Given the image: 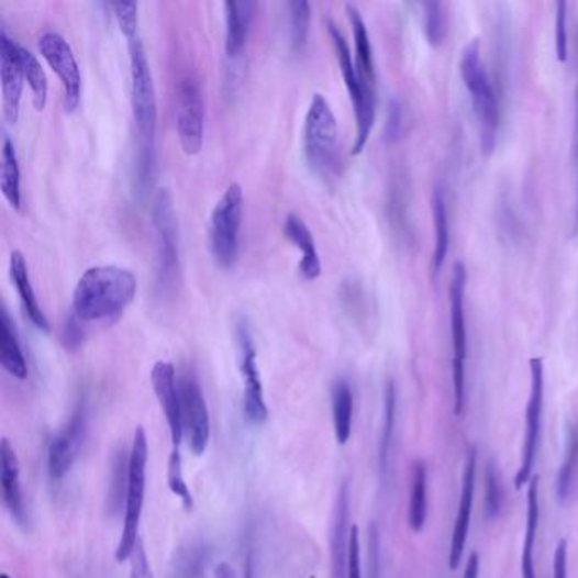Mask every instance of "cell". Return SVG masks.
<instances>
[{
	"label": "cell",
	"mask_w": 578,
	"mask_h": 578,
	"mask_svg": "<svg viewBox=\"0 0 578 578\" xmlns=\"http://www.w3.org/2000/svg\"><path fill=\"white\" fill-rule=\"evenodd\" d=\"M137 280L126 268L101 265L86 270L74 290V314L80 321H102L121 314L136 296Z\"/></svg>",
	"instance_id": "1"
},
{
	"label": "cell",
	"mask_w": 578,
	"mask_h": 578,
	"mask_svg": "<svg viewBox=\"0 0 578 578\" xmlns=\"http://www.w3.org/2000/svg\"><path fill=\"white\" fill-rule=\"evenodd\" d=\"M460 75L465 89L470 93L471 105L477 118L480 148L483 155L490 156L496 152L501 109L489 71L483 64L482 48L478 40H471L465 46L460 59Z\"/></svg>",
	"instance_id": "2"
},
{
	"label": "cell",
	"mask_w": 578,
	"mask_h": 578,
	"mask_svg": "<svg viewBox=\"0 0 578 578\" xmlns=\"http://www.w3.org/2000/svg\"><path fill=\"white\" fill-rule=\"evenodd\" d=\"M146 467H148V437H146L145 427L137 426L130 453V477H127L123 531L119 537L118 548H115L118 564L130 560L140 542L137 531H140L143 505H145Z\"/></svg>",
	"instance_id": "3"
},
{
	"label": "cell",
	"mask_w": 578,
	"mask_h": 578,
	"mask_svg": "<svg viewBox=\"0 0 578 578\" xmlns=\"http://www.w3.org/2000/svg\"><path fill=\"white\" fill-rule=\"evenodd\" d=\"M326 27L331 43H333L334 53H336L337 65H340L343 80H345L346 89H348L349 99H352L353 109H355L356 137L352 153L353 155H360L365 146H367L371 130H374L375 89L362 80L360 74L356 70L352 49H349L348 42H346L342 30L331 19H327Z\"/></svg>",
	"instance_id": "4"
},
{
	"label": "cell",
	"mask_w": 578,
	"mask_h": 578,
	"mask_svg": "<svg viewBox=\"0 0 578 578\" xmlns=\"http://www.w3.org/2000/svg\"><path fill=\"white\" fill-rule=\"evenodd\" d=\"M127 48H130L131 67V108H133L134 123L142 137L140 152H153L158 105H156L152 68L143 48L142 37L127 40Z\"/></svg>",
	"instance_id": "5"
},
{
	"label": "cell",
	"mask_w": 578,
	"mask_h": 578,
	"mask_svg": "<svg viewBox=\"0 0 578 578\" xmlns=\"http://www.w3.org/2000/svg\"><path fill=\"white\" fill-rule=\"evenodd\" d=\"M468 271L462 262L453 268L449 286V326H452V378L453 411L464 415L467 397V318H465V292H467Z\"/></svg>",
	"instance_id": "6"
},
{
	"label": "cell",
	"mask_w": 578,
	"mask_h": 578,
	"mask_svg": "<svg viewBox=\"0 0 578 578\" xmlns=\"http://www.w3.org/2000/svg\"><path fill=\"white\" fill-rule=\"evenodd\" d=\"M336 115L323 93H314L304 123V149L309 165L315 171H330L337 159Z\"/></svg>",
	"instance_id": "7"
},
{
	"label": "cell",
	"mask_w": 578,
	"mask_h": 578,
	"mask_svg": "<svg viewBox=\"0 0 578 578\" xmlns=\"http://www.w3.org/2000/svg\"><path fill=\"white\" fill-rule=\"evenodd\" d=\"M243 204H245V196L242 187L240 184H231L212 209L211 230H209L211 252L215 262L223 268H231L236 264Z\"/></svg>",
	"instance_id": "8"
},
{
	"label": "cell",
	"mask_w": 578,
	"mask_h": 578,
	"mask_svg": "<svg viewBox=\"0 0 578 578\" xmlns=\"http://www.w3.org/2000/svg\"><path fill=\"white\" fill-rule=\"evenodd\" d=\"M152 221L158 237V278L162 289H171L180 274V245L174 197L167 187L156 190L153 197Z\"/></svg>",
	"instance_id": "9"
},
{
	"label": "cell",
	"mask_w": 578,
	"mask_h": 578,
	"mask_svg": "<svg viewBox=\"0 0 578 578\" xmlns=\"http://www.w3.org/2000/svg\"><path fill=\"white\" fill-rule=\"evenodd\" d=\"M531 390L526 408V433H524L521 464L515 474V489H523L533 478V468L536 464L537 446L542 437L543 405H545V364L543 358L536 356L530 360Z\"/></svg>",
	"instance_id": "10"
},
{
	"label": "cell",
	"mask_w": 578,
	"mask_h": 578,
	"mask_svg": "<svg viewBox=\"0 0 578 578\" xmlns=\"http://www.w3.org/2000/svg\"><path fill=\"white\" fill-rule=\"evenodd\" d=\"M37 48L42 52L46 64L62 80L65 111L74 112L82 101V74L74 49L68 45L67 40L55 31H46L42 34L37 40Z\"/></svg>",
	"instance_id": "11"
},
{
	"label": "cell",
	"mask_w": 578,
	"mask_h": 578,
	"mask_svg": "<svg viewBox=\"0 0 578 578\" xmlns=\"http://www.w3.org/2000/svg\"><path fill=\"white\" fill-rule=\"evenodd\" d=\"M177 131L186 155L201 152L204 143V99L193 75H186L178 84Z\"/></svg>",
	"instance_id": "12"
},
{
	"label": "cell",
	"mask_w": 578,
	"mask_h": 578,
	"mask_svg": "<svg viewBox=\"0 0 578 578\" xmlns=\"http://www.w3.org/2000/svg\"><path fill=\"white\" fill-rule=\"evenodd\" d=\"M237 349H240V371H242L243 411L246 420L260 426L268 420V408L265 402L264 382H262L260 368L256 360V349L253 345L252 334L245 323L237 324Z\"/></svg>",
	"instance_id": "13"
},
{
	"label": "cell",
	"mask_w": 578,
	"mask_h": 578,
	"mask_svg": "<svg viewBox=\"0 0 578 578\" xmlns=\"http://www.w3.org/2000/svg\"><path fill=\"white\" fill-rule=\"evenodd\" d=\"M180 397L184 434L189 440L190 452L196 456L204 455L211 440V418L204 393L193 378L186 377L180 382Z\"/></svg>",
	"instance_id": "14"
},
{
	"label": "cell",
	"mask_w": 578,
	"mask_h": 578,
	"mask_svg": "<svg viewBox=\"0 0 578 578\" xmlns=\"http://www.w3.org/2000/svg\"><path fill=\"white\" fill-rule=\"evenodd\" d=\"M152 384L170 431L171 452H180L184 437L182 397L174 365L170 362H156L152 370Z\"/></svg>",
	"instance_id": "15"
},
{
	"label": "cell",
	"mask_w": 578,
	"mask_h": 578,
	"mask_svg": "<svg viewBox=\"0 0 578 578\" xmlns=\"http://www.w3.org/2000/svg\"><path fill=\"white\" fill-rule=\"evenodd\" d=\"M87 431V412L82 404L75 409L67 426L53 437L48 448V471L53 480H62L74 467L82 449Z\"/></svg>",
	"instance_id": "16"
},
{
	"label": "cell",
	"mask_w": 578,
	"mask_h": 578,
	"mask_svg": "<svg viewBox=\"0 0 578 578\" xmlns=\"http://www.w3.org/2000/svg\"><path fill=\"white\" fill-rule=\"evenodd\" d=\"M475 475H477V449L470 448L465 458L464 482H462L460 505L453 524L452 543H449V570L460 567L470 530L471 511L475 499Z\"/></svg>",
	"instance_id": "17"
},
{
	"label": "cell",
	"mask_w": 578,
	"mask_h": 578,
	"mask_svg": "<svg viewBox=\"0 0 578 578\" xmlns=\"http://www.w3.org/2000/svg\"><path fill=\"white\" fill-rule=\"evenodd\" d=\"M349 536V487L345 482L337 490L331 523V578H348Z\"/></svg>",
	"instance_id": "18"
},
{
	"label": "cell",
	"mask_w": 578,
	"mask_h": 578,
	"mask_svg": "<svg viewBox=\"0 0 578 578\" xmlns=\"http://www.w3.org/2000/svg\"><path fill=\"white\" fill-rule=\"evenodd\" d=\"M0 80H2V102L9 123H18L19 105L23 97L24 74L15 56V42L2 31L0 33Z\"/></svg>",
	"instance_id": "19"
},
{
	"label": "cell",
	"mask_w": 578,
	"mask_h": 578,
	"mask_svg": "<svg viewBox=\"0 0 578 578\" xmlns=\"http://www.w3.org/2000/svg\"><path fill=\"white\" fill-rule=\"evenodd\" d=\"M0 486H2V499L12 520L18 524H26V505L21 487L18 455L8 437H2L0 442Z\"/></svg>",
	"instance_id": "20"
},
{
	"label": "cell",
	"mask_w": 578,
	"mask_h": 578,
	"mask_svg": "<svg viewBox=\"0 0 578 578\" xmlns=\"http://www.w3.org/2000/svg\"><path fill=\"white\" fill-rule=\"evenodd\" d=\"M256 5L248 0L233 2L227 0L224 4V15H226V42L224 49L230 59H237L245 52L248 43L249 31H252L253 14Z\"/></svg>",
	"instance_id": "21"
},
{
	"label": "cell",
	"mask_w": 578,
	"mask_h": 578,
	"mask_svg": "<svg viewBox=\"0 0 578 578\" xmlns=\"http://www.w3.org/2000/svg\"><path fill=\"white\" fill-rule=\"evenodd\" d=\"M284 234L289 237L296 248L301 249L302 260L299 264V271L305 280H315L321 275V258L315 248L314 236L308 224L302 221L301 215L289 214L284 223Z\"/></svg>",
	"instance_id": "22"
},
{
	"label": "cell",
	"mask_w": 578,
	"mask_h": 578,
	"mask_svg": "<svg viewBox=\"0 0 578 578\" xmlns=\"http://www.w3.org/2000/svg\"><path fill=\"white\" fill-rule=\"evenodd\" d=\"M9 267H11L12 282H14L15 290H18L19 299L23 302L27 318H30L31 323H33L37 330L48 333V319H46L45 312H43V309L37 304L36 293H34L33 286H31L30 271H27L23 253L18 252V249L12 252L11 265H9Z\"/></svg>",
	"instance_id": "23"
},
{
	"label": "cell",
	"mask_w": 578,
	"mask_h": 578,
	"mask_svg": "<svg viewBox=\"0 0 578 578\" xmlns=\"http://www.w3.org/2000/svg\"><path fill=\"white\" fill-rule=\"evenodd\" d=\"M346 14H348L353 40H355L356 70L360 74L362 80L375 89L377 77H375L374 49H371L367 23H365L364 15L356 5L346 4Z\"/></svg>",
	"instance_id": "24"
},
{
	"label": "cell",
	"mask_w": 578,
	"mask_h": 578,
	"mask_svg": "<svg viewBox=\"0 0 578 578\" xmlns=\"http://www.w3.org/2000/svg\"><path fill=\"white\" fill-rule=\"evenodd\" d=\"M0 364L9 375L19 380L27 377L26 358L19 343L14 323L5 309L0 314Z\"/></svg>",
	"instance_id": "25"
},
{
	"label": "cell",
	"mask_w": 578,
	"mask_h": 578,
	"mask_svg": "<svg viewBox=\"0 0 578 578\" xmlns=\"http://www.w3.org/2000/svg\"><path fill=\"white\" fill-rule=\"evenodd\" d=\"M431 209H433L434 224L433 274L437 275L442 271L449 252L448 205L442 187L434 189Z\"/></svg>",
	"instance_id": "26"
},
{
	"label": "cell",
	"mask_w": 578,
	"mask_h": 578,
	"mask_svg": "<svg viewBox=\"0 0 578 578\" xmlns=\"http://www.w3.org/2000/svg\"><path fill=\"white\" fill-rule=\"evenodd\" d=\"M578 477V423L567 424V443H565L564 462H562L558 477H556V496L560 504H567Z\"/></svg>",
	"instance_id": "27"
},
{
	"label": "cell",
	"mask_w": 578,
	"mask_h": 578,
	"mask_svg": "<svg viewBox=\"0 0 578 578\" xmlns=\"http://www.w3.org/2000/svg\"><path fill=\"white\" fill-rule=\"evenodd\" d=\"M537 523H540V477H533L527 487V523L521 555V574L523 578H536L534 568V543H536Z\"/></svg>",
	"instance_id": "28"
},
{
	"label": "cell",
	"mask_w": 578,
	"mask_h": 578,
	"mask_svg": "<svg viewBox=\"0 0 578 578\" xmlns=\"http://www.w3.org/2000/svg\"><path fill=\"white\" fill-rule=\"evenodd\" d=\"M331 405H333L334 436L337 445H346L352 437L353 392L345 378L334 382L331 390Z\"/></svg>",
	"instance_id": "29"
},
{
	"label": "cell",
	"mask_w": 578,
	"mask_h": 578,
	"mask_svg": "<svg viewBox=\"0 0 578 578\" xmlns=\"http://www.w3.org/2000/svg\"><path fill=\"white\" fill-rule=\"evenodd\" d=\"M409 527L421 533L427 520V468L423 462L412 467L411 497H409Z\"/></svg>",
	"instance_id": "30"
},
{
	"label": "cell",
	"mask_w": 578,
	"mask_h": 578,
	"mask_svg": "<svg viewBox=\"0 0 578 578\" xmlns=\"http://www.w3.org/2000/svg\"><path fill=\"white\" fill-rule=\"evenodd\" d=\"M0 189L4 193L5 201L18 211L21 208V168H19L14 143L9 140V136H4V142H2Z\"/></svg>",
	"instance_id": "31"
},
{
	"label": "cell",
	"mask_w": 578,
	"mask_h": 578,
	"mask_svg": "<svg viewBox=\"0 0 578 578\" xmlns=\"http://www.w3.org/2000/svg\"><path fill=\"white\" fill-rule=\"evenodd\" d=\"M15 56H18L19 65L23 68L24 80L30 84L31 92H33L34 108L37 111H43L46 102H48V78H46L45 70H43L36 55H33L24 46L18 45V43H15Z\"/></svg>",
	"instance_id": "32"
},
{
	"label": "cell",
	"mask_w": 578,
	"mask_h": 578,
	"mask_svg": "<svg viewBox=\"0 0 578 578\" xmlns=\"http://www.w3.org/2000/svg\"><path fill=\"white\" fill-rule=\"evenodd\" d=\"M397 390L396 384L389 380L384 392V421L378 445V467L386 475L389 467L390 452H392L393 430H396Z\"/></svg>",
	"instance_id": "33"
},
{
	"label": "cell",
	"mask_w": 578,
	"mask_h": 578,
	"mask_svg": "<svg viewBox=\"0 0 578 578\" xmlns=\"http://www.w3.org/2000/svg\"><path fill=\"white\" fill-rule=\"evenodd\" d=\"M290 9V40L293 52L301 53L308 43L309 24H311V4L305 0H293Z\"/></svg>",
	"instance_id": "34"
},
{
	"label": "cell",
	"mask_w": 578,
	"mask_h": 578,
	"mask_svg": "<svg viewBox=\"0 0 578 578\" xmlns=\"http://www.w3.org/2000/svg\"><path fill=\"white\" fill-rule=\"evenodd\" d=\"M424 9V36L433 48L442 46L445 42L448 21H446L445 5L440 2H427Z\"/></svg>",
	"instance_id": "35"
},
{
	"label": "cell",
	"mask_w": 578,
	"mask_h": 578,
	"mask_svg": "<svg viewBox=\"0 0 578 578\" xmlns=\"http://www.w3.org/2000/svg\"><path fill=\"white\" fill-rule=\"evenodd\" d=\"M205 564H208L205 546H189L178 556L174 578H202L204 577Z\"/></svg>",
	"instance_id": "36"
},
{
	"label": "cell",
	"mask_w": 578,
	"mask_h": 578,
	"mask_svg": "<svg viewBox=\"0 0 578 578\" xmlns=\"http://www.w3.org/2000/svg\"><path fill=\"white\" fill-rule=\"evenodd\" d=\"M127 477H130V458H126L124 452H119L114 458V468H112V483L109 487V505L118 511L121 502H126Z\"/></svg>",
	"instance_id": "37"
},
{
	"label": "cell",
	"mask_w": 578,
	"mask_h": 578,
	"mask_svg": "<svg viewBox=\"0 0 578 578\" xmlns=\"http://www.w3.org/2000/svg\"><path fill=\"white\" fill-rule=\"evenodd\" d=\"M167 480L168 487H170L171 492H174L175 496H177L178 499L182 501L186 511H192V493H190L189 487H187L186 478H184L182 455H180V452L170 453V460H168Z\"/></svg>",
	"instance_id": "38"
},
{
	"label": "cell",
	"mask_w": 578,
	"mask_h": 578,
	"mask_svg": "<svg viewBox=\"0 0 578 578\" xmlns=\"http://www.w3.org/2000/svg\"><path fill=\"white\" fill-rule=\"evenodd\" d=\"M111 9L126 40L140 36V14H137L140 5L137 2H114Z\"/></svg>",
	"instance_id": "39"
},
{
	"label": "cell",
	"mask_w": 578,
	"mask_h": 578,
	"mask_svg": "<svg viewBox=\"0 0 578 578\" xmlns=\"http://www.w3.org/2000/svg\"><path fill=\"white\" fill-rule=\"evenodd\" d=\"M555 52L560 64L568 59V4L565 0L555 4Z\"/></svg>",
	"instance_id": "40"
},
{
	"label": "cell",
	"mask_w": 578,
	"mask_h": 578,
	"mask_svg": "<svg viewBox=\"0 0 578 578\" xmlns=\"http://www.w3.org/2000/svg\"><path fill=\"white\" fill-rule=\"evenodd\" d=\"M486 511L490 520H496L502 509V487L497 474L496 465L490 462L486 474Z\"/></svg>",
	"instance_id": "41"
},
{
	"label": "cell",
	"mask_w": 578,
	"mask_h": 578,
	"mask_svg": "<svg viewBox=\"0 0 578 578\" xmlns=\"http://www.w3.org/2000/svg\"><path fill=\"white\" fill-rule=\"evenodd\" d=\"M402 130H404V109H402L401 102L392 99L389 104V112H387V142L393 143L401 140Z\"/></svg>",
	"instance_id": "42"
},
{
	"label": "cell",
	"mask_w": 578,
	"mask_h": 578,
	"mask_svg": "<svg viewBox=\"0 0 578 578\" xmlns=\"http://www.w3.org/2000/svg\"><path fill=\"white\" fill-rule=\"evenodd\" d=\"M348 578H364V571H362L360 530H358V526H352V536H349Z\"/></svg>",
	"instance_id": "43"
},
{
	"label": "cell",
	"mask_w": 578,
	"mask_h": 578,
	"mask_svg": "<svg viewBox=\"0 0 578 578\" xmlns=\"http://www.w3.org/2000/svg\"><path fill=\"white\" fill-rule=\"evenodd\" d=\"M130 578H153L148 555H146L145 545H143L142 540L137 542L133 556H131Z\"/></svg>",
	"instance_id": "44"
},
{
	"label": "cell",
	"mask_w": 578,
	"mask_h": 578,
	"mask_svg": "<svg viewBox=\"0 0 578 578\" xmlns=\"http://www.w3.org/2000/svg\"><path fill=\"white\" fill-rule=\"evenodd\" d=\"M62 343H64L65 348L75 352V349L80 348L84 343V331L80 327V319L77 315H71L65 323L64 330H62Z\"/></svg>",
	"instance_id": "45"
},
{
	"label": "cell",
	"mask_w": 578,
	"mask_h": 578,
	"mask_svg": "<svg viewBox=\"0 0 578 578\" xmlns=\"http://www.w3.org/2000/svg\"><path fill=\"white\" fill-rule=\"evenodd\" d=\"M575 124H574V175H575V223L574 230H578V92L575 93Z\"/></svg>",
	"instance_id": "46"
},
{
	"label": "cell",
	"mask_w": 578,
	"mask_h": 578,
	"mask_svg": "<svg viewBox=\"0 0 578 578\" xmlns=\"http://www.w3.org/2000/svg\"><path fill=\"white\" fill-rule=\"evenodd\" d=\"M553 578H568V543L560 540L555 549L553 558Z\"/></svg>",
	"instance_id": "47"
},
{
	"label": "cell",
	"mask_w": 578,
	"mask_h": 578,
	"mask_svg": "<svg viewBox=\"0 0 578 578\" xmlns=\"http://www.w3.org/2000/svg\"><path fill=\"white\" fill-rule=\"evenodd\" d=\"M478 567H480V560H478V553H471V555L468 556L464 578H478Z\"/></svg>",
	"instance_id": "48"
},
{
	"label": "cell",
	"mask_w": 578,
	"mask_h": 578,
	"mask_svg": "<svg viewBox=\"0 0 578 578\" xmlns=\"http://www.w3.org/2000/svg\"><path fill=\"white\" fill-rule=\"evenodd\" d=\"M214 574L215 578H237L233 568H231L230 565L224 564V562L215 567Z\"/></svg>",
	"instance_id": "49"
},
{
	"label": "cell",
	"mask_w": 578,
	"mask_h": 578,
	"mask_svg": "<svg viewBox=\"0 0 578 578\" xmlns=\"http://www.w3.org/2000/svg\"><path fill=\"white\" fill-rule=\"evenodd\" d=\"M0 578H11V577H9L8 574H2V577H0Z\"/></svg>",
	"instance_id": "50"
}]
</instances>
